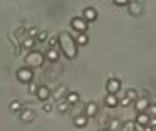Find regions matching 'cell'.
Masks as SVG:
<instances>
[{
    "label": "cell",
    "mask_w": 156,
    "mask_h": 131,
    "mask_svg": "<svg viewBox=\"0 0 156 131\" xmlns=\"http://www.w3.org/2000/svg\"><path fill=\"white\" fill-rule=\"evenodd\" d=\"M58 44L61 47V51L66 55V58H69V59H75L76 58V55H78V44H76L75 39L70 36V33L61 31L58 34Z\"/></svg>",
    "instance_id": "obj_1"
},
{
    "label": "cell",
    "mask_w": 156,
    "mask_h": 131,
    "mask_svg": "<svg viewBox=\"0 0 156 131\" xmlns=\"http://www.w3.org/2000/svg\"><path fill=\"white\" fill-rule=\"evenodd\" d=\"M45 61V55L41 53V51H30V53L25 56V64H27V67L28 69H37V67H41V66L44 64Z\"/></svg>",
    "instance_id": "obj_2"
},
{
    "label": "cell",
    "mask_w": 156,
    "mask_h": 131,
    "mask_svg": "<svg viewBox=\"0 0 156 131\" xmlns=\"http://www.w3.org/2000/svg\"><path fill=\"white\" fill-rule=\"evenodd\" d=\"M16 76H17V80H19L20 83L30 84V83H33V76H34V73H33V69L22 67V69H19V70L16 72Z\"/></svg>",
    "instance_id": "obj_3"
},
{
    "label": "cell",
    "mask_w": 156,
    "mask_h": 131,
    "mask_svg": "<svg viewBox=\"0 0 156 131\" xmlns=\"http://www.w3.org/2000/svg\"><path fill=\"white\" fill-rule=\"evenodd\" d=\"M70 27H72L75 31H78V34H80V33H86V31H87V22H86L83 17H72Z\"/></svg>",
    "instance_id": "obj_4"
},
{
    "label": "cell",
    "mask_w": 156,
    "mask_h": 131,
    "mask_svg": "<svg viewBox=\"0 0 156 131\" xmlns=\"http://www.w3.org/2000/svg\"><path fill=\"white\" fill-rule=\"evenodd\" d=\"M120 87H122V83H120V80H117V78H109L108 83H106L108 94H112V95H115L117 92H119Z\"/></svg>",
    "instance_id": "obj_5"
},
{
    "label": "cell",
    "mask_w": 156,
    "mask_h": 131,
    "mask_svg": "<svg viewBox=\"0 0 156 131\" xmlns=\"http://www.w3.org/2000/svg\"><path fill=\"white\" fill-rule=\"evenodd\" d=\"M148 106H150V101H148L147 97H139V98L134 101V109L137 111V114H139V112H145V111L148 109Z\"/></svg>",
    "instance_id": "obj_6"
},
{
    "label": "cell",
    "mask_w": 156,
    "mask_h": 131,
    "mask_svg": "<svg viewBox=\"0 0 156 131\" xmlns=\"http://www.w3.org/2000/svg\"><path fill=\"white\" fill-rule=\"evenodd\" d=\"M19 119H20L23 123H31V122L36 119V112H34L33 109H23V111L20 112Z\"/></svg>",
    "instance_id": "obj_7"
},
{
    "label": "cell",
    "mask_w": 156,
    "mask_h": 131,
    "mask_svg": "<svg viewBox=\"0 0 156 131\" xmlns=\"http://www.w3.org/2000/svg\"><path fill=\"white\" fill-rule=\"evenodd\" d=\"M98 112V106H97V103L94 101H90L86 104V108H84V115L87 117V119H92V117H95Z\"/></svg>",
    "instance_id": "obj_8"
},
{
    "label": "cell",
    "mask_w": 156,
    "mask_h": 131,
    "mask_svg": "<svg viewBox=\"0 0 156 131\" xmlns=\"http://www.w3.org/2000/svg\"><path fill=\"white\" fill-rule=\"evenodd\" d=\"M36 95H37V98L41 100V101H47V100L51 97V92H50V89H48L47 86H39Z\"/></svg>",
    "instance_id": "obj_9"
},
{
    "label": "cell",
    "mask_w": 156,
    "mask_h": 131,
    "mask_svg": "<svg viewBox=\"0 0 156 131\" xmlns=\"http://www.w3.org/2000/svg\"><path fill=\"white\" fill-rule=\"evenodd\" d=\"M83 19H84L87 23L97 20V9H95V8H86V9L83 11Z\"/></svg>",
    "instance_id": "obj_10"
},
{
    "label": "cell",
    "mask_w": 156,
    "mask_h": 131,
    "mask_svg": "<svg viewBox=\"0 0 156 131\" xmlns=\"http://www.w3.org/2000/svg\"><path fill=\"white\" fill-rule=\"evenodd\" d=\"M67 86L66 84H61V86H58V89L55 90L53 94H51V97H53V100H56V101H59L62 97H67Z\"/></svg>",
    "instance_id": "obj_11"
},
{
    "label": "cell",
    "mask_w": 156,
    "mask_h": 131,
    "mask_svg": "<svg viewBox=\"0 0 156 131\" xmlns=\"http://www.w3.org/2000/svg\"><path fill=\"white\" fill-rule=\"evenodd\" d=\"M134 122H136V125H137L139 128H144V126L148 125V122H150V115H148L147 112H139Z\"/></svg>",
    "instance_id": "obj_12"
},
{
    "label": "cell",
    "mask_w": 156,
    "mask_h": 131,
    "mask_svg": "<svg viewBox=\"0 0 156 131\" xmlns=\"http://www.w3.org/2000/svg\"><path fill=\"white\" fill-rule=\"evenodd\" d=\"M128 9H129V14L131 16H139V14H142V11H144L142 5L137 3V2H128Z\"/></svg>",
    "instance_id": "obj_13"
},
{
    "label": "cell",
    "mask_w": 156,
    "mask_h": 131,
    "mask_svg": "<svg viewBox=\"0 0 156 131\" xmlns=\"http://www.w3.org/2000/svg\"><path fill=\"white\" fill-rule=\"evenodd\" d=\"M44 55H45V59H48L50 62H56L59 59V53L56 48H48Z\"/></svg>",
    "instance_id": "obj_14"
},
{
    "label": "cell",
    "mask_w": 156,
    "mask_h": 131,
    "mask_svg": "<svg viewBox=\"0 0 156 131\" xmlns=\"http://www.w3.org/2000/svg\"><path fill=\"white\" fill-rule=\"evenodd\" d=\"M105 103H106L108 108H115V106H119V98H117V95L108 94L106 98H105Z\"/></svg>",
    "instance_id": "obj_15"
},
{
    "label": "cell",
    "mask_w": 156,
    "mask_h": 131,
    "mask_svg": "<svg viewBox=\"0 0 156 131\" xmlns=\"http://www.w3.org/2000/svg\"><path fill=\"white\" fill-rule=\"evenodd\" d=\"M73 125H75L76 128H84V126L87 125V117H86V115H78V117H75V119H73Z\"/></svg>",
    "instance_id": "obj_16"
},
{
    "label": "cell",
    "mask_w": 156,
    "mask_h": 131,
    "mask_svg": "<svg viewBox=\"0 0 156 131\" xmlns=\"http://www.w3.org/2000/svg\"><path fill=\"white\" fill-rule=\"evenodd\" d=\"M134 129H136V122H133V120H126V122L122 123V126H120L119 131H134Z\"/></svg>",
    "instance_id": "obj_17"
},
{
    "label": "cell",
    "mask_w": 156,
    "mask_h": 131,
    "mask_svg": "<svg viewBox=\"0 0 156 131\" xmlns=\"http://www.w3.org/2000/svg\"><path fill=\"white\" fill-rule=\"evenodd\" d=\"M75 41H76L78 45H86L89 42V36H87V33H80V34L76 36Z\"/></svg>",
    "instance_id": "obj_18"
},
{
    "label": "cell",
    "mask_w": 156,
    "mask_h": 131,
    "mask_svg": "<svg viewBox=\"0 0 156 131\" xmlns=\"http://www.w3.org/2000/svg\"><path fill=\"white\" fill-rule=\"evenodd\" d=\"M78 100H80V94H78V92H69L67 97H66V101L69 104H75Z\"/></svg>",
    "instance_id": "obj_19"
},
{
    "label": "cell",
    "mask_w": 156,
    "mask_h": 131,
    "mask_svg": "<svg viewBox=\"0 0 156 131\" xmlns=\"http://www.w3.org/2000/svg\"><path fill=\"white\" fill-rule=\"evenodd\" d=\"M9 111H11V112H19V111H22V103H20L19 100L11 101V103H9Z\"/></svg>",
    "instance_id": "obj_20"
},
{
    "label": "cell",
    "mask_w": 156,
    "mask_h": 131,
    "mask_svg": "<svg viewBox=\"0 0 156 131\" xmlns=\"http://www.w3.org/2000/svg\"><path fill=\"white\" fill-rule=\"evenodd\" d=\"M120 126H122V122L119 120V119H112L111 122H109V131H119L120 129Z\"/></svg>",
    "instance_id": "obj_21"
},
{
    "label": "cell",
    "mask_w": 156,
    "mask_h": 131,
    "mask_svg": "<svg viewBox=\"0 0 156 131\" xmlns=\"http://www.w3.org/2000/svg\"><path fill=\"white\" fill-rule=\"evenodd\" d=\"M22 47L23 48H27V50H31L33 47H34V39H31V37H25L23 41H22Z\"/></svg>",
    "instance_id": "obj_22"
},
{
    "label": "cell",
    "mask_w": 156,
    "mask_h": 131,
    "mask_svg": "<svg viewBox=\"0 0 156 131\" xmlns=\"http://www.w3.org/2000/svg\"><path fill=\"white\" fill-rule=\"evenodd\" d=\"M125 97H128V98L131 100V101H136V100L139 98V95H137V92H136L134 89H128V90H126V95H125Z\"/></svg>",
    "instance_id": "obj_23"
},
{
    "label": "cell",
    "mask_w": 156,
    "mask_h": 131,
    "mask_svg": "<svg viewBox=\"0 0 156 131\" xmlns=\"http://www.w3.org/2000/svg\"><path fill=\"white\" fill-rule=\"evenodd\" d=\"M131 103H133V101L129 100L128 97H123L122 100H119V106H122V108H126V106H129Z\"/></svg>",
    "instance_id": "obj_24"
},
{
    "label": "cell",
    "mask_w": 156,
    "mask_h": 131,
    "mask_svg": "<svg viewBox=\"0 0 156 131\" xmlns=\"http://www.w3.org/2000/svg\"><path fill=\"white\" fill-rule=\"evenodd\" d=\"M67 108H69V103L67 101H59V104H58V111L59 112H66Z\"/></svg>",
    "instance_id": "obj_25"
},
{
    "label": "cell",
    "mask_w": 156,
    "mask_h": 131,
    "mask_svg": "<svg viewBox=\"0 0 156 131\" xmlns=\"http://www.w3.org/2000/svg\"><path fill=\"white\" fill-rule=\"evenodd\" d=\"M47 36H48L47 31H39V33H37V41H39V42L47 41Z\"/></svg>",
    "instance_id": "obj_26"
},
{
    "label": "cell",
    "mask_w": 156,
    "mask_h": 131,
    "mask_svg": "<svg viewBox=\"0 0 156 131\" xmlns=\"http://www.w3.org/2000/svg\"><path fill=\"white\" fill-rule=\"evenodd\" d=\"M148 111H150V117H156V103L154 104H150V106H148Z\"/></svg>",
    "instance_id": "obj_27"
},
{
    "label": "cell",
    "mask_w": 156,
    "mask_h": 131,
    "mask_svg": "<svg viewBox=\"0 0 156 131\" xmlns=\"http://www.w3.org/2000/svg\"><path fill=\"white\" fill-rule=\"evenodd\" d=\"M115 6H126L128 5V0H114L112 2Z\"/></svg>",
    "instance_id": "obj_28"
},
{
    "label": "cell",
    "mask_w": 156,
    "mask_h": 131,
    "mask_svg": "<svg viewBox=\"0 0 156 131\" xmlns=\"http://www.w3.org/2000/svg\"><path fill=\"white\" fill-rule=\"evenodd\" d=\"M37 89H39V86H36L34 83H30V86H28L30 94H36V92H37Z\"/></svg>",
    "instance_id": "obj_29"
},
{
    "label": "cell",
    "mask_w": 156,
    "mask_h": 131,
    "mask_svg": "<svg viewBox=\"0 0 156 131\" xmlns=\"http://www.w3.org/2000/svg\"><path fill=\"white\" fill-rule=\"evenodd\" d=\"M37 33H39V31H37L36 28H30V30H28V37L34 39V37H37Z\"/></svg>",
    "instance_id": "obj_30"
},
{
    "label": "cell",
    "mask_w": 156,
    "mask_h": 131,
    "mask_svg": "<svg viewBox=\"0 0 156 131\" xmlns=\"http://www.w3.org/2000/svg\"><path fill=\"white\" fill-rule=\"evenodd\" d=\"M58 44V37H51L50 41H48V45H50V48H55V45Z\"/></svg>",
    "instance_id": "obj_31"
},
{
    "label": "cell",
    "mask_w": 156,
    "mask_h": 131,
    "mask_svg": "<svg viewBox=\"0 0 156 131\" xmlns=\"http://www.w3.org/2000/svg\"><path fill=\"white\" fill-rule=\"evenodd\" d=\"M148 125H150V126H153V128H156V117H150Z\"/></svg>",
    "instance_id": "obj_32"
},
{
    "label": "cell",
    "mask_w": 156,
    "mask_h": 131,
    "mask_svg": "<svg viewBox=\"0 0 156 131\" xmlns=\"http://www.w3.org/2000/svg\"><path fill=\"white\" fill-rule=\"evenodd\" d=\"M51 109H53V106H51V104H48V103L44 104V111H45V112H50Z\"/></svg>",
    "instance_id": "obj_33"
},
{
    "label": "cell",
    "mask_w": 156,
    "mask_h": 131,
    "mask_svg": "<svg viewBox=\"0 0 156 131\" xmlns=\"http://www.w3.org/2000/svg\"><path fill=\"white\" fill-rule=\"evenodd\" d=\"M144 131H156V128H153V126H150V125H145V126H144Z\"/></svg>",
    "instance_id": "obj_34"
},
{
    "label": "cell",
    "mask_w": 156,
    "mask_h": 131,
    "mask_svg": "<svg viewBox=\"0 0 156 131\" xmlns=\"http://www.w3.org/2000/svg\"><path fill=\"white\" fill-rule=\"evenodd\" d=\"M100 131H109V129H100Z\"/></svg>",
    "instance_id": "obj_35"
},
{
    "label": "cell",
    "mask_w": 156,
    "mask_h": 131,
    "mask_svg": "<svg viewBox=\"0 0 156 131\" xmlns=\"http://www.w3.org/2000/svg\"><path fill=\"white\" fill-rule=\"evenodd\" d=\"M134 131H140V129H134Z\"/></svg>",
    "instance_id": "obj_36"
}]
</instances>
